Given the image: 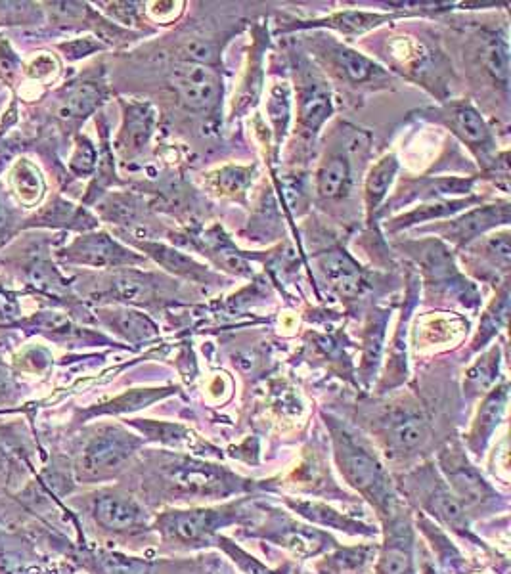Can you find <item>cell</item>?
Wrapping results in <instances>:
<instances>
[{"mask_svg":"<svg viewBox=\"0 0 511 574\" xmlns=\"http://www.w3.org/2000/svg\"><path fill=\"white\" fill-rule=\"evenodd\" d=\"M334 435L335 456L345 479L358 488L376 508L393 513L397 498L391 481L372 450L337 420H328Z\"/></svg>","mask_w":511,"mask_h":574,"instance_id":"obj_1","label":"cell"},{"mask_svg":"<svg viewBox=\"0 0 511 574\" xmlns=\"http://www.w3.org/2000/svg\"><path fill=\"white\" fill-rule=\"evenodd\" d=\"M399 247L420 266L425 286L435 289V293H445L446 297L458 299L469 309L479 305L481 299L477 289L460 274L445 242L429 238L423 242L400 243Z\"/></svg>","mask_w":511,"mask_h":574,"instance_id":"obj_2","label":"cell"},{"mask_svg":"<svg viewBox=\"0 0 511 574\" xmlns=\"http://www.w3.org/2000/svg\"><path fill=\"white\" fill-rule=\"evenodd\" d=\"M418 115L448 129L462 144H466L469 152L479 159V163H483V167L496 169L500 163L489 123L469 100H448L441 106L418 111Z\"/></svg>","mask_w":511,"mask_h":574,"instance_id":"obj_3","label":"cell"},{"mask_svg":"<svg viewBox=\"0 0 511 574\" xmlns=\"http://www.w3.org/2000/svg\"><path fill=\"white\" fill-rule=\"evenodd\" d=\"M293 77L297 96V129L314 140L334 115V94L328 79L305 54H293Z\"/></svg>","mask_w":511,"mask_h":574,"instance_id":"obj_4","label":"cell"},{"mask_svg":"<svg viewBox=\"0 0 511 574\" xmlns=\"http://www.w3.org/2000/svg\"><path fill=\"white\" fill-rule=\"evenodd\" d=\"M309 45L318 64L326 67V71H330L337 81L353 89L381 85L391 79V75L372 58L339 43L332 35L318 33L314 39H309Z\"/></svg>","mask_w":511,"mask_h":574,"instance_id":"obj_5","label":"cell"},{"mask_svg":"<svg viewBox=\"0 0 511 574\" xmlns=\"http://www.w3.org/2000/svg\"><path fill=\"white\" fill-rule=\"evenodd\" d=\"M169 83L186 110L213 113L223 100V77L211 64L178 58L169 67Z\"/></svg>","mask_w":511,"mask_h":574,"instance_id":"obj_6","label":"cell"},{"mask_svg":"<svg viewBox=\"0 0 511 574\" xmlns=\"http://www.w3.org/2000/svg\"><path fill=\"white\" fill-rule=\"evenodd\" d=\"M370 146L368 134L353 129L341 134V140L330 146L322 157L316 171V194L322 201H339L345 198L353 186V157L366 154Z\"/></svg>","mask_w":511,"mask_h":574,"instance_id":"obj_7","label":"cell"},{"mask_svg":"<svg viewBox=\"0 0 511 574\" xmlns=\"http://www.w3.org/2000/svg\"><path fill=\"white\" fill-rule=\"evenodd\" d=\"M510 201L502 199L483 207H475L460 217L450 221L429 224L427 228H418L420 232H431L441 236V242L452 243L460 249H466L469 243L477 242L500 226L508 228L510 224Z\"/></svg>","mask_w":511,"mask_h":574,"instance_id":"obj_8","label":"cell"},{"mask_svg":"<svg viewBox=\"0 0 511 574\" xmlns=\"http://www.w3.org/2000/svg\"><path fill=\"white\" fill-rule=\"evenodd\" d=\"M473 67L481 77L489 79L492 89L502 94V100L508 104L510 89V41L508 29H483L477 31L471 43Z\"/></svg>","mask_w":511,"mask_h":574,"instance_id":"obj_9","label":"cell"},{"mask_svg":"<svg viewBox=\"0 0 511 574\" xmlns=\"http://www.w3.org/2000/svg\"><path fill=\"white\" fill-rule=\"evenodd\" d=\"M475 177H420L402 178L397 192L387 199L385 209L379 211V215L397 211L400 207H406L420 199V203L437 201V199H458L473 196ZM378 215V217H379Z\"/></svg>","mask_w":511,"mask_h":574,"instance_id":"obj_10","label":"cell"},{"mask_svg":"<svg viewBox=\"0 0 511 574\" xmlns=\"http://www.w3.org/2000/svg\"><path fill=\"white\" fill-rule=\"evenodd\" d=\"M510 230L504 228L492 236H483L477 242L469 243L464 249V261L485 282H496V286L508 282L510 274Z\"/></svg>","mask_w":511,"mask_h":574,"instance_id":"obj_11","label":"cell"},{"mask_svg":"<svg viewBox=\"0 0 511 574\" xmlns=\"http://www.w3.org/2000/svg\"><path fill=\"white\" fill-rule=\"evenodd\" d=\"M67 261L94 268L142 265L146 257H140L131 249L115 242L106 232H94L77 238L66 251Z\"/></svg>","mask_w":511,"mask_h":574,"instance_id":"obj_12","label":"cell"},{"mask_svg":"<svg viewBox=\"0 0 511 574\" xmlns=\"http://www.w3.org/2000/svg\"><path fill=\"white\" fill-rule=\"evenodd\" d=\"M441 465L450 481V492L458 498L462 506L479 508L492 498L490 486L462 454L448 450L441 456Z\"/></svg>","mask_w":511,"mask_h":574,"instance_id":"obj_13","label":"cell"},{"mask_svg":"<svg viewBox=\"0 0 511 574\" xmlns=\"http://www.w3.org/2000/svg\"><path fill=\"white\" fill-rule=\"evenodd\" d=\"M148 257H152L157 265L163 266L169 274L182 278L200 286H217L223 282L219 274H215L209 266L201 265L194 257L178 251L171 245L156 242H134Z\"/></svg>","mask_w":511,"mask_h":574,"instance_id":"obj_14","label":"cell"},{"mask_svg":"<svg viewBox=\"0 0 511 574\" xmlns=\"http://www.w3.org/2000/svg\"><path fill=\"white\" fill-rule=\"evenodd\" d=\"M318 270L341 299H353L366 286L364 270L345 249H330L318 257Z\"/></svg>","mask_w":511,"mask_h":574,"instance_id":"obj_15","label":"cell"},{"mask_svg":"<svg viewBox=\"0 0 511 574\" xmlns=\"http://www.w3.org/2000/svg\"><path fill=\"white\" fill-rule=\"evenodd\" d=\"M383 437L395 452H414L429 439V423L422 412L412 408L393 410L383 420Z\"/></svg>","mask_w":511,"mask_h":574,"instance_id":"obj_16","label":"cell"},{"mask_svg":"<svg viewBox=\"0 0 511 574\" xmlns=\"http://www.w3.org/2000/svg\"><path fill=\"white\" fill-rule=\"evenodd\" d=\"M138 446L133 435L121 429H108L96 435L85 448L83 464L89 471H104L123 464Z\"/></svg>","mask_w":511,"mask_h":574,"instance_id":"obj_17","label":"cell"},{"mask_svg":"<svg viewBox=\"0 0 511 574\" xmlns=\"http://www.w3.org/2000/svg\"><path fill=\"white\" fill-rule=\"evenodd\" d=\"M171 481L175 486L190 494H226L236 488V479L215 465L186 462L175 465L171 471Z\"/></svg>","mask_w":511,"mask_h":574,"instance_id":"obj_18","label":"cell"},{"mask_svg":"<svg viewBox=\"0 0 511 574\" xmlns=\"http://www.w3.org/2000/svg\"><path fill=\"white\" fill-rule=\"evenodd\" d=\"M161 276L152 272L125 270L115 274L112 280V293L117 301L131 305H154L163 299V293L171 286Z\"/></svg>","mask_w":511,"mask_h":574,"instance_id":"obj_19","label":"cell"},{"mask_svg":"<svg viewBox=\"0 0 511 574\" xmlns=\"http://www.w3.org/2000/svg\"><path fill=\"white\" fill-rule=\"evenodd\" d=\"M483 198H477V196H467V198L458 199H437V201H427V203H420L418 207L402 213L399 217L387 221L385 228L389 234H397V232H402V230H408V228H414V226H420V224H425V222H435L439 219H448V217H454L458 213H462L464 209H469L477 203H481Z\"/></svg>","mask_w":511,"mask_h":574,"instance_id":"obj_20","label":"cell"},{"mask_svg":"<svg viewBox=\"0 0 511 574\" xmlns=\"http://www.w3.org/2000/svg\"><path fill=\"white\" fill-rule=\"evenodd\" d=\"M156 131V110L144 102H131L125 106L123 127L119 133V150L125 155L144 152Z\"/></svg>","mask_w":511,"mask_h":574,"instance_id":"obj_21","label":"cell"},{"mask_svg":"<svg viewBox=\"0 0 511 574\" xmlns=\"http://www.w3.org/2000/svg\"><path fill=\"white\" fill-rule=\"evenodd\" d=\"M393 14H379V12H364V10H343L332 14L322 20L314 22H295L291 29H332L345 37H358L383 23L395 20Z\"/></svg>","mask_w":511,"mask_h":574,"instance_id":"obj_22","label":"cell"},{"mask_svg":"<svg viewBox=\"0 0 511 574\" xmlns=\"http://www.w3.org/2000/svg\"><path fill=\"white\" fill-rule=\"evenodd\" d=\"M228 523V513L213 511V509H196V511H180L165 519V530L169 536L180 542H196L207 538L213 530Z\"/></svg>","mask_w":511,"mask_h":574,"instance_id":"obj_23","label":"cell"},{"mask_svg":"<svg viewBox=\"0 0 511 574\" xmlns=\"http://www.w3.org/2000/svg\"><path fill=\"white\" fill-rule=\"evenodd\" d=\"M399 173V159L395 154H385L378 159L364 180V205H366V219L368 222L378 219L381 205L389 196V190Z\"/></svg>","mask_w":511,"mask_h":574,"instance_id":"obj_24","label":"cell"},{"mask_svg":"<svg viewBox=\"0 0 511 574\" xmlns=\"http://www.w3.org/2000/svg\"><path fill=\"white\" fill-rule=\"evenodd\" d=\"M391 536L379 555V574H414L412 557V532L408 523L395 519L391 525Z\"/></svg>","mask_w":511,"mask_h":574,"instance_id":"obj_25","label":"cell"},{"mask_svg":"<svg viewBox=\"0 0 511 574\" xmlns=\"http://www.w3.org/2000/svg\"><path fill=\"white\" fill-rule=\"evenodd\" d=\"M389 60L393 66L406 69L410 75L420 73V81L427 75H433V69L439 67L441 56L433 48L423 45L412 37H399L389 48Z\"/></svg>","mask_w":511,"mask_h":574,"instance_id":"obj_26","label":"cell"},{"mask_svg":"<svg viewBox=\"0 0 511 574\" xmlns=\"http://www.w3.org/2000/svg\"><path fill=\"white\" fill-rule=\"evenodd\" d=\"M508 385L502 383L496 389H490L489 395L483 400L477 420L473 423L471 435H469V444L473 450H481L485 448V444L489 442L494 429L498 427V423L504 418L506 412V404H508Z\"/></svg>","mask_w":511,"mask_h":574,"instance_id":"obj_27","label":"cell"},{"mask_svg":"<svg viewBox=\"0 0 511 574\" xmlns=\"http://www.w3.org/2000/svg\"><path fill=\"white\" fill-rule=\"evenodd\" d=\"M422 500L425 508L429 509L437 519L446 523L448 527L460 530V532H467L469 521H467L466 509L458 502V498L450 492V488H446L445 483H441L439 479L433 481V477H431V485L425 488Z\"/></svg>","mask_w":511,"mask_h":574,"instance_id":"obj_28","label":"cell"},{"mask_svg":"<svg viewBox=\"0 0 511 574\" xmlns=\"http://www.w3.org/2000/svg\"><path fill=\"white\" fill-rule=\"evenodd\" d=\"M420 297V284L416 278H412L408 282V293H406V301H404V310L400 316L399 328L397 333L391 341V351H389V364H387V379L391 377V385H399L400 381L406 377V330H408V322H410V312L416 307Z\"/></svg>","mask_w":511,"mask_h":574,"instance_id":"obj_29","label":"cell"},{"mask_svg":"<svg viewBox=\"0 0 511 574\" xmlns=\"http://www.w3.org/2000/svg\"><path fill=\"white\" fill-rule=\"evenodd\" d=\"M508 314H510V280L500 284L498 291H496V297L490 301L489 307L483 312L481 322H479V330L471 341L469 351L471 353L481 351L489 341L494 339V335H498L500 330H506Z\"/></svg>","mask_w":511,"mask_h":574,"instance_id":"obj_30","label":"cell"},{"mask_svg":"<svg viewBox=\"0 0 511 574\" xmlns=\"http://www.w3.org/2000/svg\"><path fill=\"white\" fill-rule=\"evenodd\" d=\"M108 328L129 341H148L157 335V326L142 312L131 309H104L98 312Z\"/></svg>","mask_w":511,"mask_h":574,"instance_id":"obj_31","label":"cell"},{"mask_svg":"<svg viewBox=\"0 0 511 574\" xmlns=\"http://www.w3.org/2000/svg\"><path fill=\"white\" fill-rule=\"evenodd\" d=\"M94 515L102 527L112 530L133 529L142 519V511L133 500L117 496L98 498L94 506Z\"/></svg>","mask_w":511,"mask_h":574,"instance_id":"obj_32","label":"cell"},{"mask_svg":"<svg viewBox=\"0 0 511 574\" xmlns=\"http://www.w3.org/2000/svg\"><path fill=\"white\" fill-rule=\"evenodd\" d=\"M257 173V167H244V165H226L207 175L209 188L226 199H244L247 188L251 186Z\"/></svg>","mask_w":511,"mask_h":574,"instance_id":"obj_33","label":"cell"},{"mask_svg":"<svg viewBox=\"0 0 511 574\" xmlns=\"http://www.w3.org/2000/svg\"><path fill=\"white\" fill-rule=\"evenodd\" d=\"M263 43L257 41L253 46V52L249 56V67L245 71L244 81L242 87L238 90V94L234 96V108H232V115H244L253 108L261 96V89H263Z\"/></svg>","mask_w":511,"mask_h":574,"instance_id":"obj_34","label":"cell"},{"mask_svg":"<svg viewBox=\"0 0 511 574\" xmlns=\"http://www.w3.org/2000/svg\"><path fill=\"white\" fill-rule=\"evenodd\" d=\"M389 310L376 309L366 324L364 333V354H362V374L364 377L376 376L379 360L383 354V343H385V330L389 324Z\"/></svg>","mask_w":511,"mask_h":574,"instance_id":"obj_35","label":"cell"},{"mask_svg":"<svg viewBox=\"0 0 511 574\" xmlns=\"http://www.w3.org/2000/svg\"><path fill=\"white\" fill-rule=\"evenodd\" d=\"M62 106L58 110L60 119L64 121H81L89 117L92 111L96 110L102 102V90L94 83H81L75 85L73 89L67 90L66 96L62 98Z\"/></svg>","mask_w":511,"mask_h":574,"instance_id":"obj_36","label":"cell"},{"mask_svg":"<svg viewBox=\"0 0 511 574\" xmlns=\"http://www.w3.org/2000/svg\"><path fill=\"white\" fill-rule=\"evenodd\" d=\"M498 374H500V349L496 345L483 356H479V360L467 370V397L475 398L483 393H489L498 379Z\"/></svg>","mask_w":511,"mask_h":574,"instance_id":"obj_37","label":"cell"},{"mask_svg":"<svg viewBox=\"0 0 511 574\" xmlns=\"http://www.w3.org/2000/svg\"><path fill=\"white\" fill-rule=\"evenodd\" d=\"M268 119L272 123L274 133V148L280 150L286 133H288L289 119H291V90L288 83H276L268 92Z\"/></svg>","mask_w":511,"mask_h":574,"instance_id":"obj_38","label":"cell"},{"mask_svg":"<svg viewBox=\"0 0 511 574\" xmlns=\"http://www.w3.org/2000/svg\"><path fill=\"white\" fill-rule=\"evenodd\" d=\"M41 219L50 226H69V228H77V230H90L96 224L94 219L89 217L83 209H77L62 199L54 201L41 215Z\"/></svg>","mask_w":511,"mask_h":574,"instance_id":"obj_39","label":"cell"},{"mask_svg":"<svg viewBox=\"0 0 511 574\" xmlns=\"http://www.w3.org/2000/svg\"><path fill=\"white\" fill-rule=\"evenodd\" d=\"M14 188H16L18 198L22 199L25 205L37 203L43 198V190H45L39 169L29 161H20L14 169Z\"/></svg>","mask_w":511,"mask_h":574,"instance_id":"obj_40","label":"cell"},{"mask_svg":"<svg viewBox=\"0 0 511 574\" xmlns=\"http://www.w3.org/2000/svg\"><path fill=\"white\" fill-rule=\"evenodd\" d=\"M278 542H282L286 548L301 555H316L326 548L330 538H326L318 530H305L303 527H291L284 530L280 536H276Z\"/></svg>","mask_w":511,"mask_h":574,"instance_id":"obj_41","label":"cell"},{"mask_svg":"<svg viewBox=\"0 0 511 574\" xmlns=\"http://www.w3.org/2000/svg\"><path fill=\"white\" fill-rule=\"evenodd\" d=\"M376 555V548H349L341 550L326 561V569L332 574H360Z\"/></svg>","mask_w":511,"mask_h":574,"instance_id":"obj_42","label":"cell"},{"mask_svg":"<svg viewBox=\"0 0 511 574\" xmlns=\"http://www.w3.org/2000/svg\"><path fill=\"white\" fill-rule=\"evenodd\" d=\"M173 389H144V391H131L123 397L115 398L113 402L108 404V408H104L102 412H113V414H119V412H134V410H140V408H146L148 404L156 402V400H161L167 395H171Z\"/></svg>","mask_w":511,"mask_h":574,"instance_id":"obj_43","label":"cell"},{"mask_svg":"<svg viewBox=\"0 0 511 574\" xmlns=\"http://www.w3.org/2000/svg\"><path fill=\"white\" fill-rule=\"evenodd\" d=\"M291 508L297 509L303 517L311 519L314 523H320V525H330L335 529L353 530V532L362 530L360 525H356L345 517H339L334 509L326 508V506H318V504H311V502H307V504L299 502V504H291Z\"/></svg>","mask_w":511,"mask_h":574,"instance_id":"obj_44","label":"cell"},{"mask_svg":"<svg viewBox=\"0 0 511 574\" xmlns=\"http://www.w3.org/2000/svg\"><path fill=\"white\" fill-rule=\"evenodd\" d=\"M138 429H142V433L150 435L156 441L167 442L171 446H178L182 442L190 441L188 431L182 425H175V423H156V421H136L134 423Z\"/></svg>","mask_w":511,"mask_h":574,"instance_id":"obj_45","label":"cell"},{"mask_svg":"<svg viewBox=\"0 0 511 574\" xmlns=\"http://www.w3.org/2000/svg\"><path fill=\"white\" fill-rule=\"evenodd\" d=\"M100 567L106 574H148L150 565L119 553L100 555Z\"/></svg>","mask_w":511,"mask_h":574,"instance_id":"obj_46","label":"cell"},{"mask_svg":"<svg viewBox=\"0 0 511 574\" xmlns=\"http://www.w3.org/2000/svg\"><path fill=\"white\" fill-rule=\"evenodd\" d=\"M96 148L94 144L90 142L87 136H79L77 138V148H75V154L71 157V171L77 175V177H89L94 173L96 169Z\"/></svg>","mask_w":511,"mask_h":574,"instance_id":"obj_47","label":"cell"},{"mask_svg":"<svg viewBox=\"0 0 511 574\" xmlns=\"http://www.w3.org/2000/svg\"><path fill=\"white\" fill-rule=\"evenodd\" d=\"M60 48L66 52L67 58L79 60V58H85V56H89L96 50H102V45L92 41V39H77V41H71V43L60 46Z\"/></svg>","mask_w":511,"mask_h":574,"instance_id":"obj_48","label":"cell"},{"mask_svg":"<svg viewBox=\"0 0 511 574\" xmlns=\"http://www.w3.org/2000/svg\"><path fill=\"white\" fill-rule=\"evenodd\" d=\"M110 12L119 22L125 23V25L138 23V8L133 2H115V4H110Z\"/></svg>","mask_w":511,"mask_h":574,"instance_id":"obj_49","label":"cell"},{"mask_svg":"<svg viewBox=\"0 0 511 574\" xmlns=\"http://www.w3.org/2000/svg\"><path fill=\"white\" fill-rule=\"evenodd\" d=\"M0 73L4 79H14L18 73V58L6 45H0Z\"/></svg>","mask_w":511,"mask_h":574,"instance_id":"obj_50","label":"cell"},{"mask_svg":"<svg viewBox=\"0 0 511 574\" xmlns=\"http://www.w3.org/2000/svg\"><path fill=\"white\" fill-rule=\"evenodd\" d=\"M54 67H56V62H54L50 56L41 54V56H37V58L29 64V73L35 75V77H45Z\"/></svg>","mask_w":511,"mask_h":574,"instance_id":"obj_51","label":"cell"},{"mask_svg":"<svg viewBox=\"0 0 511 574\" xmlns=\"http://www.w3.org/2000/svg\"><path fill=\"white\" fill-rule=\"evenodd\" d=\"M6 389V381H4V376L0 374V391H4Z\"/></svg>","mask_w":511,"mask_h":574,"instance_id":"obj_52","label":"cell"}]
</instances>
